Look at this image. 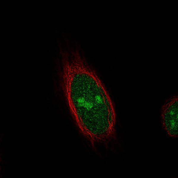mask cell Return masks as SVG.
I'll return each instance as SVG.
<instances>
[{
  "label": "cell",
  "mask_w": 178,
  "mask_h": 178,
  "mask_svg": "<svg viewBox=\"0 0 178 178\" xmlns=\"http://www.w3.org/2000/svg\"><path fill=\"white\" fill-rule=\"evenodd\" d=\"M162 126L170 137L176 138L178 135V96L168 99L163 106L161 112Z\"/></svg>",
  "instance_id": "1"
}]
</instances>
